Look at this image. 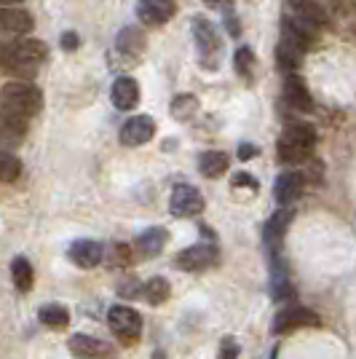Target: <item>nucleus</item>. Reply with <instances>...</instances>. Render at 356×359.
Returning a JSON list of instances; mask_svg holds the SVG:
<instances>
[{"label":"nucleus","mask_w":356,"mask_h":359,"mask_svg":"<svg viewBox=\"0 0 356 359\" xmlns=\"http://www.w3.org/2000/svg\"><path fill=\"white\" fill-rule=\"evenodd\" d=\"M46 57H48V48L38 38H16L0 46V67L19 81L35 78L38 65L46 62Z\"/></svg>","instance_id":"obj_1"},{"label":"nucleus","mask_w":356,"mask_h":359,"mask_svg":"<svg viewBox=\"0 0 356 359\" xmlns=\"http://www.w3.org/2000/svg\"><path fill=\"white\" fill-rule=\"evenodd\" d=\"M313 142H316L313 126H308V123H292V126H287L284 135L279 137V145H276L279 161L287 166L308 161V158H311Z\"/></svg>","instance_id":"obj_2"},{"label":"nucleus","mask_w":356,"mask_h":359,"mask_svg":"<svg viewBox=\"0 0 356 359\" xmlns=\"http://www.w3.org/2000/svg\"><path fill=\"white\" fill-rule=\"evenodd\" d=\"M0 105H6L8 110H14L19 116L30 118L38 116L43 107V94L38 86H32L30 81H11L0 89Z\"/></svg>","instance_id":"obj_3"},{"label":"nucleus","mask_w":356,"mask_h":359,"mask_svg":"<svg viewBox=\"0 0 356 359\" xmlns=\"http://www.w3.org/2000/svg\"><path fill=\"white\" fill-rule=\"evenodd\" d=\"M107 325L116 332V338H121V344L132 346L142 335V316L129 306H113L107 311Z\"/></svg>","instance_id":"obj_4"},{"label":"nucleus","mask_w":356,"mask_h":359,"mask_svg":"<svg viewBox=\"0 0 356 359\" xmlns=\"http://www.w3.org/2000/svg\"><path fill=\"white\" fill-rule=\"evenodd\" d=\"M319 325V314L306 309V306H292V309H284L273 319V332L284 335V332H292L300 327H316Z\"/></svg>","instance_id":"obj_5"},{"label":"nucleus","mask_w":356,"mask_h":359,"mask_svg":"<svg viewBox=\"0 0 356 359\" xmlns=\"http://www.w3.org/2000/svg\"><path fill=\"white\" fill-rule=\"evenodd\" d=\"M169 210L174 217H196V215L204 212V196L198 194L193 185H177L172 191Z\"/></svg>","instance_id":"obj_6"},{"label":"nucleus","mask_w":356,"mask_h":359,"mask_svg":"<svg viewBox=\"0 0 356 359\" xmlns=\"http://www.w3.org/2000/svg\"><path fill=\"white\" fill-rule=\"evenodd\" d=\"M134 14L142 25L158 27V25H166L172 16L177 14V6H174V0H139Z\"/></svg>","instance_id":"obj_7"},{"label":"nucleus","mask_w":356,"mask_h":359,"mask_svg":"<svg viewBox=\"0 0 356 359\" xmlns=\"http://www.w3.org/2000/svg\"><path fill=\"white\" fill-rule=\"evenodd\" d=\"M156 135V121L150 118V116H134L129 118L123 126H121V145H126V148H137V145H145L150 142Z\"/></svg>","instance_id":"obj_8"},{"label":"nucleus","mask_w":356,"mask_h":359,"mask_svg":"<svg viewBox=\"0 0 356 359\" xmlns=\"http://www.w3.org/2000/svg\"><path fill=\"white\" fill-rule=\"evenodd\" d=\"M217 257V247L214 244H193L188 250H182L174 260V266L179 271H204L207 266L214 263Z\"/></svg>","instance_id":"obj_9"},{"label":"nucleus","mask_w":356,"mask_h":359,"mask_svg":"<svg viewBox=\"0 0 356 359\" xmlns=\"http://www.w3.org/2000/svg\"><path fill=\"white\" fill-rule=\"evenodd\" d=\"M27 137V118L0 105V145H19Z\"/></svg>","instance_id":"obj_10"},{"label":"nucleus","mask_w":356,"mask_h":359,"mask_svg":"<svg viewBox=\"0 0 356 359\" xmlns=\"http://www.w3.org/2000/svg\"><path fill=\"white\" fill-rule=\"evenodd\" d=\"M282 41L306 54V51L313 46V41H316V30H313V27H308L306 22L295 19V16H292V19L287 16V19L282 22Z\"/></svg>","instance_id":"obj_11"},{"label":"nucleus","mask_w":356,"mask_h":359,"mask_svg":"<svg viewBox=\"0 0 356 359\" xmlns=\"http://www.w3.org/2000/svg\"><path fill=\"white\" fill-rule=\"evenodd\" d=\"M284 100H287V105L292 107V110H300V113H311L313 110L311 91H308L306 81L300 75H287V81H284Z\"/></svg>","instance_id":"obj_12"},{"label":"nucleus","mask_w":356,"mask_h":359,"mask_svg":"<svg viewBox=\"0 0 356 359\" xmlns=\"http://www.w3.org/2000/svg\"><path fill=\"white\" fill-rule=\"evenodd\" d=\"M67 348H70L73 357H81V359L113 357V346L100 341V338H91V335H73L67 341Z\"/></svg>","instance_id":"obj_13"},{"label":"nucleus","mask_w":356,"mask_h":359,"mask_svg":"<svg viewBox=\"0 0 356 359\" xmlns=\"http://www.w3.org/2000/svg\"><path fill=\"white\" fill-rule=\"evenodd\" d=\"M287 3H289L292 16L300 19V22H306L308 27H313V30L327 27L329 16H327V11L322 8V3H319V0H287Z\"/></svg>","instance_id":"obj_14"},{"label":"nucleus","mask_w":356,"mask_h":359,"mask_svg":"<svg viewBox=\"0 0 356 359\" xmlns=\"http://www.w3.org/2000/svg\"><path fill=\"white\" fill-rule=\"evenodd\" d=\"M67 257L73 260L78 269H94V266L102 263V244L91 239H78L70 244Z\"/></svg>","instance_id":"obj_15"},{"label":"nucleus","mask_w":356,"mask_h":359,"mask_svg":"<svg viewBox=\"0 0 356 359\" xmlns=\"http://www.w3.org/2000/svg\"><path fill=\"white\" fill-rule=\"evenodd\" d=\"M110 100L118 110H132L139 102V86L132 75H121L113 81V89H110Z\"/></svg>","instance_id":"obj_16"},{"label":"nucleus","mask_w":356,"mask_h":359,"mask_svg":"<svg viewBox=\"0 0 356 359\" xmlns=\"http://www.w3.org/2000/svg\"><path fill=\"white\" fill-rule=\"evenodd\" d=\"M303 185H306V180H303L300 172H284V175H279L276 185H273V196H276V201L282 207L284 204H292V201H297L303 196Z\"/></svg>","instance_id":"obj_17"},{"label":"nucleus","mask_w":356,"mask_h":359,"mask_svg":"<svg viewBox=\"0 0 356 359\" xmlns=\"http://www.w3.org/2000/svg\"><path fill=\"white\" fill-rule=\"evenodd\" d=\"M193 38L204 57L220 51V32H217V27H214L209 19H204V16H196L193 19Z\"/></svg>","instance_id":"obj_18"},{"label":"nucleus","mask_w":356,"mask_h":359,"mask_svg":"<svg viewBox=\"0 0 356 359\" xmlns=\"http://www.w3.org/2000/svg\"><path fill=\"white\" fill-rule=\"evenodd\" d=\"M32 16L25 8H0V32H8V35H25L32 30Z\"/></svg>","instance_id":"obj_19"},{"label":"nucleus","mask_w":356,"mask_h":359,"mask_svg":"<svg viewBox=\"0 0 356 359\" xmlns=\"http://www.w3.org/2000/svg\"><path fill=\"white\" fill-rule=\"evenodd\" d=\"M166 241H169V231L166 228H148V231H142L137 236L134 250L142 255V257H156V255L163 252Z\"/></svg>","instance_id":"obj_20"},{"label":"nucleus","mask_w":356,"mask_h":359,"mask_svg":"<svg viewBox=\"0 0 356 359\" xmlns=\"http://www.w3.org/2000/svg\"><path fill=\"white\" fill-rule=\"evenodd\" d=\"M228 164H231L228 153H223V150H207V153L198 158V172L209 180H217L228 172Z\"/></svg>","instance_id":"obj_21"},{"label":"nucleus","mask_w":356,"mask_h":359,"mask_svg":"<svg viewBox=\"0 0 356 359\" xmlns=\"http://www.w3.org/2000/svg\"><path fill=\"white\" fill-rule=\"evenodd\" d=\"M292 223V212L289 210H279L271 215V220L266 223V241L268 244H273V247H279L284 239V233H287V228Z\"/></svg>","instance_id":"obj_22"},{"label":"nucleus","mask_w":356,"mask_h":359,"mask_svg":"<svg viewBox=\"0 0 356 359\" xmlns=\"http://www.w3.org/2000/svg\"><path fill=\"white\" fill-rule=\"evenodd\" d=\"M38 319L43 322L46 327L64 330L70 325V311H67L64 306H60V303H48V306H43V309L38 311Z\"/></svg>","instance_id":"obj_23"},{"label":"nucleus","mask_w":356,"mask_h":359,"mask_svg":"<svg viewBox=\"0 0 356 359\" xmlns=\"http://www.w3.org/2000/svg\"><path fill=\"white\" fill-rule=\"evenodd\" d=\"M169 113H172V118L179 121V123H185V121H191L198 113V100H196L193 94H179L172 100V107H169Z\"/></svg>","instance_id":"obj_24"},{"label":"nucleus","mask_w":356,"mask_h":359,"mask_svg":"<svg viewBox=\"0 0 356 359\" xmlns=\"http://www.w3.org/2000/svg\"><path fill=\"white\" fill-rule=\"evenodd\" d=\"M142 292H145V300H148L150 306H161L169 300V292H172V287L169 282L163 279V276H150L145 287H142Z\"/></svg>","instance_id":"obj_25"},{"label":"nucleus","mask_w":356,"mask_h":359,"mask_svg":"<svg viewBox=\"0 0 356 359\" xmlns=\"http://www.w3.org/2000/svg\"><path fill=\"white\" fill-rule=\"evenodd\" d=\"M271 295L276 300H287L295 295V290H292L289 279H287V271H284V266H279V263L271 271Z\"/></svg>","instance_id":"obj_26"},{"label":"nucleus","mask_w":356,"mask_h":359,"mask_svg":"<svg viewBox=\"0 0 356 359\" xmlns=\"http://www.w3.org/2000/svg\"><path fill=\"white\" fill-rule=\"evenodd\" d=\"M118 51L123 54H129V57H137V54H142V48H145V38L139 35V30H134V27H126V30L118 32Z\"/></svg>","instance_id":"obj_27"},{"label":"nucleus","mask_w":356,"mask_h":359,"mask_svg":"<svg viewBox=\"0 0 356 359\" xmlns=\"http://www.w3.org/2000/svg\"><path fill=\"white\" fill-rule=\"evenodd\" d=\"M11 276H14V285L19 292H27L32 287V266L27 257H16L14 263H11Z\"/></svg>","instance_id":"obj_28"},{"label":"nucleus","mask_w":356,"mask_h":359,"mask_svg":"<svg viewBox=\"0 0 356 359\" xmlns=\"http://www.w3.org/2000/svg\"><path fill=\"white\" fill-rule=\"evenodd\" d=\"M22 175V161L16 158L14 153L0 148V182H14Z\"/></svg>","instance_id":"obj_29"},{"label":"nucleus","mask_w":356,"mask_h":359,"mask_svg":"<svg viewBox=\"0 0 356 359\" xmlns=\"http://www.w3.org/2000/svg\"><path fill=\"white\" fill-rule=\"evenodd\" d=\"M300 60H303V51H297V48H292L289 43H284V41L276 46V62H279L282 70H287V73L297 70Z\"/></svg>","instance_id":"obj_30"},{"label":"nucleus","mask_w":356,"mask_h":359,"mask_svg":"<svg viewBox=\"0 0 356 359\" xmlns=\"http://www.w3.org/2000/svg\"><path fill=\"white\" fill-rule=\"evenodd\" d=\"M236 70L238 75H244V78H249L252 75V67H254V54L249 48H238L236 51Z\"/></svg>","instance_id":"obj_31"},{"label":"nucleus","mask_w":356,"mask_h":359,"mask_svg":"<svg viewBox=\"0 0 356 359\" xmlns=\"http://www.w3.org/2000/svg\"><path fill=\"white\" fill-rule=\"evenodd\" d=\"M113 266H129L132 263V247L129 244H113Z\"/></svg>","instance_id":"obj_32"},{"label":"nucleus","mask_w":356,"mask_h":359,"mask_svg":"<svg viewBox=\"0 0 356 359\" xmlns=\"http://www.w3.org/2000/svg\"><path fill=\"white\" fill-rule=\"evenodd\" d=\"M220 359H238L236 338H223V344H220Z\"/></svg>","instance_id":"obj_33"},{"label":"nucleus","mask_w":356,"mask_h":359,"mask_svg":"<svg viewBox=\"0 0 356 359\" xmlns=\"http://www.w3.org/2000/svg\"><path fill=\"white\" fill-rule=\"evenodd\" d=\"M78 46H81L78 32H64V35H62V48H64V51H75Z\"/></svg>","instance_id":"obj_34"},{"label":"nucleus","mask_w":356,"mask_h":359,"mask_svg":"<svg viewBox=\"0 0 356 359\" xmlns=\"http://www.w3.org/2000/svg\"><path fill=\"white\" fill-rule=\"evenodd\" d=\"M233 185H247V188H252V191H257V180L254 177H249V175H236V177H233Z\"/></svg>","instance_id":"obj_35"},{"label":"nucleus","mask_w":356,"mask_h":359,"mask_svg":"<svg viewBox=\"0 0 356 359\" xmlns=\"http://www.w3.org/2000/svg\"><path fill=\"white\" fill-rule=\"evenodd\" d=\"M257 153H260V150H257V145H247V142H244V145L238 148V158H244V161H247V158H254Z\"/></svg>","instance_id":"obj_36"},{"label":"nucleus","mask_w":356,"mask_h":359,"mask_svg":"<svg viewBox=\"0 0 356 359\" xmlns=\"http://www.w3.org/2000/svg\"><path fill=\"white\" fill-rule=\"evenodd\" d=\"M19 3H22V0H0V8H14Z\"/></svg>","instance_id":"obj_37"},{"label":"nucleus","mask_w":356,"mask_h":359,"mask_svg":"<svg viewBox=\"0 0 356 359\" xmlns=\"http://www.w3.org/2000/svg\"><path fill=\"white\" fill-rule=\"evenodd\" d=\"M201 3H207V6H220V3H225V0H201Z\"/></svg>","instance_id":"obj_38"}]
</instances>
